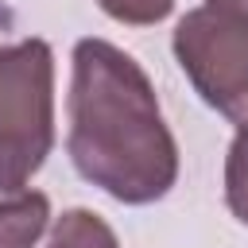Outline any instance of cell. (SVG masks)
Returning a JSON list of instances; mask_svg holds the SVG:
<instances>
[{
  "instance_id": "obj_8",
  "label": "cell",
  "mask_w": 248,
  "mask_h": 248,
  "mask_svg": "<svg viewBox=\"0 0 248 248\" xmlns=\"http://www.w3.org/2000/svg\"><path fill=\"white\" fill-rule=\"evenodd\" d=\"M209 4H221V8H232V12H244L248 16V0H209Z\"/></svg>"
},
{
  "instance_id": "obj_3",
  "label": "cell",
  "mask_w": 248,
  "mask_h": 248,
  "mask_svg": "<svg viewBox=\"0 0 248 248\" xmlns=\"http://www.w3.org/2000/svg\"><path fill=\"white\" fill-rule=\"evenodd\" d=\"M170 46L198 97L236 132L248 128V16L202 4L178 19Z\"/></svg>"
},
{
  "instance_id": "obj_5",
  "label": "cell",
  "mask_w": 248,
  "mask_h": 248,
  "mask_svg": "<svg viewBox=\"0 0 248 248\" xmlns=\"http://www.w3.org/2000/svg\"><path fill=\"white\" fill-rule=\"evenodd\" d=\"M46 248H120V244L108 221L97 217L93 209H66L54 221Z\"/></svg>"
},
{
  "instance_id": "obj_2",
  "label": "cell",
  "mask_w": 248,
  "mask_h": 248,
  "mask_svg": "<svg viewBox=\"0 0 248 248\" xmlns=\"http://www.w3.org/2000/svg\"><path fill=\"white\" fill-rule=\"evenodd\" d=\"M54 147V54L43 39L0 46V190L19 194Z\"/></svg>"
},
{
  "instance_id": "obj_4",
  "label": "cell",
  "mask_w": 248,
  "mask_h": 248,
  "mask_svg": "<svg viewBox=\"0 0 248 248\" xmlns=\"http://www.w3.org/2000/svg\"><path fill=\"white\" fill-rule=\"evenodd\" d=\"M50 202L39 190H19L0 202V248H35L46 232Z\"/></svg>"
},
{
  "instance_id": "obj_9",
  "label": "cell",
  "mask_w": 248,
  "mask_h": 248,
  "mask_svg": "<svg viewBox=\"0 0 248 248\" xmlns=\"http://www.w3.org/2000/svg\"><path fill=\"white\" fill-rule=\"evenodd\" d=\"M4 23H8V8L0 4V27H4Z\"/></svg>"
},
{
  "instance_id": "obj_1",
  "label": "cell",
  "mask_w": 248,
  "mask_h": 248,
  "mask_svg": "<svg viewBox=\"0 0 248 248\" xmlns=\"http://www.w3.org/2000/svg\"><path fill=\"white\" fill-rule=\"evenodd\" d=\"M66 151L78 174L124 205L159 202L178 178V143L143 66L105 39L74 46Z\"/></svg>"
},
{
  "instance_id": "obj_6",
  "label": "cell",
  "mask_w": 248,
  "mask_h": 248,
  "mask_svg": "<svg viewBox=\"0 0 248 248\" xmlns=\"http://www.w3.org/2000/svg\"><path fill=\"white\" fill-rule=\"evenodd\" d=\"M225 202L240 225H248V128L236 132L225 155Z\"/></svg>"
},
{
  "instance_id": "obj_7",
  "label": "cell",
  "mask_w": 248,
  "mask_h": 248,
  "mask_svg": "<svg viewBox=\"0 0 248 248\" xmlns=\"http://www.w3.org/2000/svg\"><path fill=\"white\" fill-rule=\"evenodd\" d=\"M105 16H112L116 23H132V27H151L159 19L170 16L174 0H97Z\"/></svg>"
}]
</instances>
